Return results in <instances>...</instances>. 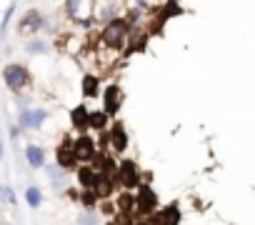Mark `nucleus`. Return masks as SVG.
Listing matches in <instances>:
<instances>
[{
  "mask_svg": "<svg viewBox=\"0 0 255 225\" xmlns=\"http://www.w3.org/2000/svg\"><path fill=\"white\" fill-rule=\"evenodd\" d=\"M130 33H133V28L128 25V20L125 18H118V20H113V23H108V25H103V30H100V43L108 48V50H123L128 43H130Z\"/></svg>",
  "mask_w": 255,
  "mask_h": 225,
  "instance_id": "nucleus-1",
  "label": "nucleus"
},
{
  "mask_svg": "<svg viewBox=\"0 0 255 225\" xmlns=\"http://www.w3.org/2000/svg\"><path fill=\"white\" fill-rule=\"evenodd\" d=\"M118 185H123V190H138L143 185V175H140V168H138V160L133 158H120L118 160Z\"/></svg>",
  "mask_w": 255,
  "mask_h": 225,
  "instance_id": "nucleus-2",
  "label": "nucleus"
},
{
  "mask_svg": "<svg viewBox=\"0 0 255 225\" xmlns=\"http://www.w3.org/2000/svg\"><path fill=\"white\" fill-rule=\"evenodd\" d=\"M160 210V200H158V193L150 188V185H140L135 190V213L138 215H155Z\"/></svg>",
  "mask_w": 255,
  "mask_h": 225,
  "instance_id": "nucleus-3",
  "label": "nucleus"
},
{
  "mask_svg": "<svg viewBox=\"0 0 255 225\" xmlns=\"http://www.w3.org/2000/svg\"><path fill=\"white\" fill-rule=\"evenodd\" d=\"M73 150H75V158H78V163H83V165H93L95 163V158H98V145H95V140L88 135V133H80L78 138H75V143H73Z\"/></svg>",
  "mask_w": 255,
  "mask_h": 225,
  "instance_id": "nucleus-4",
  "label": "nucleus"
},
{
  "mask_svg": "<svg viewBox=\"0 0 255 225\" xmlns=\"http://www.w3.org/2000/svg\"><path fill=\"white\" fill-rule=\"evenodd\" d=\"M3 80H5V85H8L10 90L20 93V90L28 85L30 75H28V70H25L23 65H18V63H10V65H5V68H3Z\"/></svg>",
  "mask_w": 255,
  "mask_h": 225,
  "instance_id": "nucleus-5",
  "label": "nucleus"
},
{
  "mask_svg": "<svg viewBox=\"0 0 255 225\" xmlns=\"http://www.w3.org/2000/svg\"><path fill=\"white\" fill-rule=\"evenodd\" d=\"M108 145L115 155H123L128 150V145H130V140H128V133H125V125L120 120H113L110 130H108Z\"/></svg>",
  "mask_w": 255,
  "mask_h": 225,
  "instance_id": "nucleus-6",
  "label": "nucleus"
},
{
  "mask_svg": "<svg viewBox=\"0 0 255 225\" xmlns=\"http://www.w3.org/2000/svg\"><path fill=\"white\" fill-rule=\"evenodd\" d=\"M123 108V88L118 83H110L105 90H103V110L108 115H118V110Z\"/></svg>",
  "mask_w": 255,
  "mask_h": 225,
  "instance_id": "nucleus-7",
  "label": "nucleus"
},
{
  "mask_svg": "<svg viewBox=\"0 0 255 225\" xmlns=\"http://www.w3.org/2000/svg\"><path fill=\"white\" fill-rule=\"evenodd\" d=\"M20 125L23 128H28V130H38V128H43L45 125V120H48V110H43V108H25L23 112H20Z\"/></svg>",
  "mask_w": 255,
  "mask_h": 225,
  "instance_id": "nucleus-8",
  "label": "nucleus"
},
{
  "mask_svg": "<svg viewBox=\"0 0 255 225\" xmlns=\"http://www.w3.org/2000/svg\"><path fill=\"white\" fill-rule=\"evenodd\" d=\"M150 223H153V225H178V223H180V208H178V203H170V205L160 208V210L150 218Z\"/></svg>",
  "mask_w": 255,
  "mask_h": 225,
  "instance_id": "nucleus-9",
  "label": "nucleus"
},
{
  "mask_svg": "<svg viewBox=\"0 0 255 225\" xmlns=\"http://www.w3.org/2000/svg\"><path fill=\"white\" fill-rule=\"evenodd\" d=\"M55 163H58V168H60V170H73V168H78V158H75L73 143H63V145L58 148Z\"/></svg>",
  "mask_w": 255,
  "mask_h": 225,
  "instance_id": "nucleus-10",
  "label": "nucleus"
},
{
  "mask_svg": "<svg viewBox=\"0 0 255 225\" xmlns=\"http://www.w3.org/2000/svg\"><path fill=\"white\" fill-rule=\"evenodd\" d=\"M100 180V173L95 170V165H80L78 168V185L83 190H95Z\"/></svg>",
  "mask_w": 255,
  "mask_h": 225,
  "instance_id": "nucleus-11",
  "label": "nucleus"
},
{
  "mask_svg": "<svg viewBox=\"0 0 255 225\" xmlns=\"http://www.w3.org/2000/svg\"><path fill=\"white\" fill-rule=\"evenodd\" d=\"M70 123H73V128H78V130H88L90 128V110L85 108V105H78V108H73L70 110Z\"/></svg>",
  "mask_w": 255,
  "mask_h": 225,
  "instance_id": "nucleus-12",
  "label": "nucleus"
},
{
  "mask_svg": "<svg viewBox=\"0 0 255 225\" xmlns=\"http://www.w3.org/2000/svg\"><path fill=\"white\" fill-rule=\"evenodd\" d=\"M110 125H113V118L108 115L105 110H90V128L93 130L105 133V130H110Z\"/></svg>",
  "mask_w": 255,
  "mask_h": 225,
  "instance_id": "nucleus-13",
  "label": "nucleus"
},
{
  "mask_svg": "<svg viewBox=\"0 0 255 225\" xmlns=\"http://www.w3.org/2000/svg\"><path fill=\"white\" fill-rule=\"evenodd\" d=\"M45 25V20H43V15L40 13H35V10H30L25 18H23V23H20V33H38L40 28Z\"/></svg>",
  "mask_w": 255,
  "mask_h": 225,
  "instance_id": "nucleus-14",
  "label": "nucleus"
},
{
  "mask_svg": "<svg viewBox=\"0 0 255 225\" xmlns=\"http://www.w3.org/2000/svg\"><path fill=\"white\" fill-rule=\"evenodd\" d=\"M25 158L30 168H45V150L40 145H28L25 148Z\"/></svg>",
  "mask_w": 255,
  "mask_h": 225,
  "instance_id": "nucleus-15",
  "label": "nucleus"
},
{
  "mask_svg": "<svg viewBox=\"0 0 255 225\" xmlns=\"http://www.w3.org/2000/svg\"><path fill=\"white\" fill-rule=\"evenodd\" d=\"M83 98H98V93H100V78L98 75H85L83 78Z\"/></svg>",
  "mask_w": 255,
  "mask_h": 225,
  "instance_id": "nucleus-16",
  "label": "nucleus"
},
{
  "mask_svg": "<svg viewBox=\"0 0 255 225\" xmlns=\"http://www.w3.org/2000/svg\"><path fill=\"white\" fill-rule=\"evenodd\" d=\"M25 200H28L30 208H40V203H43V193H40V188L28 185V188H25Z\"/></svg>",
  "mask_w": 255,
  "mask_h": 225,
  "instance_id": "nucleus-17",
  "label": "nucleus"
},
{
  "mask_svg": "<svg viewBox=\"0 0 255 225\" xmlns=\"http://www.w3.org/2000/svg\"><path fill=\"white\" fill-rule=\"evenodd\" d=\"M78 198H80V203H83V205H85L88 210L98 208V203H100V198L95 195V190H83V193H80Z\"/></svg>",
  "mask_w": 255,
  "mask_h": 225,
  "instance_id": "nucleus-18",
  "label": "nucleus"
},
{
  "mask_svg": "<svg viewBox=\"0 0 255 225\" xmlns=\"http://www.w3.org/2000/svg\"><path fill=\"white\" fill-rule=\"evenodd\" d=\"M160 13H163V15L170 20V18L180 15V13H183V8H180L178 3H163V5H160Z\"/></svg>",
  "mask_w": 255,
  "mask_h": 225,
  "instance_id": "nucleus-19",
  "label": "nucleus"
},
{
  "mask_svg": "<svg viewBox=\"0 0 255 225\" xmlns=\"http://www.w3.org/2000/svg\"><path fill=\"white\" fill-rule=\"evenodd\" d=\"M0 200H5V203H10V205L18 203V198H15V193H13L10 185H0Z\"/></svg>",
  "mask_w": 255,
  "mask_h": 225,
  "instance_id": "nucleus-20",
  "label": "nucleus"
},
{
  "mask_svg": "<svg viewBox=\"0 0 255 225\" xmlns=\"http://www.w3.org/2000/svg\"><path fill=\"white\" fill-rule=\"evenodd\" d=\"M78 225H98V215L93 210H85L83 215H78Z\"/></svg>",
  "mask_w": 255,
  "mask_h": 225,
  "instance_id": "nucleus-21",
  "label": "nucleus"
},
{
  "mask_svg": "<svg viewBox=\"0 0 255 225\" xmlns=\"http://www.w3.org/2000/svg\"><path fill=\"white\" fill-rule=\"evenodd\" d=\"M28 53H48V43H43V40H30V43H28Z\"/></svg>",
  "mask_w": 255,
  "mask_h": 225,
  "instance_id": "nucleus-22",
  "label": "nucleus"
},
{
  "mask_svg": "<svg viewBox=\"0 0 255 225\" xmlns=\"http://www.w3.org/2000/svg\"><path fill=\"white\" fill-rule=\"evenodd\" d=\"M135 225H153L148 218H140V220H135Z\"/></svg>",
  "mask_w": 255,
  "mask_h": 225,
  "instance_id": "nucleus-23",
  "label": "nucleus"
}]
</instances>
